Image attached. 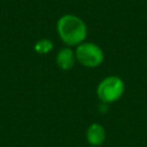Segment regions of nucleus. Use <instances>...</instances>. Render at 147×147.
Returning a JSON list of instances; mask_svg holds the SVG:
<instances>
[{
	"instance_id": "f257e3e1",
	"label": "nucleus",
	"mask_w": 147,
	"mask_h": 147,
	"mask_svg": "<svg viewBox=\"0 0 147 147\" xmlns=\"http://www.w3.org/2000/svg\"><path fill=\"white\" fill-rule=\"evenodd\" d=\"M56 32L60 40L68 47H77L87 38L85 21L75 14H63L56 22Z\"/></svg>"
},
{
	"instance_id": "f03ea898",
	"label": "nucleus",
	"mask_w": 147,
	"mask_h": 147,
	"mask_svg": "<svg viewBox=\"0 0 147 147\" xmlns=\"http://www.w3.org/2000/svg\"><path fill=\"white\" fill-rule=\"evenodd\" d=\"M95 92L101 103L111 105L123 96L125 92V83L119 76L109 75L99 82Z\"/></svg>"
},
{
	"instance_id": "7ed1b4c3",
	"label": "nucleus",
	"mask_w": 147,
	"mask_h": 147,
	"mask_svg": "<svg viewBox=\"0 0 147 147\" xmlns=\"http://www.w3.org/2000/svg\"><path fill=\"white\" fill-rule=\"evenodd\" d=\"M76 61L87 69H95L105 61L103 49L93 41H84L75 47Z\"/></svg>"
},
{
	"instance_id": "20e7f679",
	"label": "nucleus",
	"mask_w": 147,
	"mask_h": 147,
	"mask_svg": "<svg viewBox=\"0 0 147 147\" xmlns=\"http://www.w3.org/2000/svg\"><path fill=\"white\" fill-rule=\"evenodd\" d=\"M106 138H107L106 129L102 124H100L98 122L91 123L85 131V139H86L88 146L100 147L105 144Z\"/></svg>"
},
{
	"instance_id": "39448f33",
	"label": "nucleus",
	"mask_w": 147,
	"mask_h": 147,
	"mask_svg": "<svg viewBox=\"0 0 147 147\" xmlns=\"http://www.w3.org/2000/svg\"><path fill=\"white\" fill-rule=\"evenodd\" d=\"M76 62L77 61H76L75 49H72V47L64 46L57 51L56 56H55V63L61 70L63 71L71 70L75 67Z\"/></svg>"
},
{
	"instance_id": "423d86ee",
	"label": "nucleus",
	"mask_w": 147,
	"mask_h": 147,
	"mask_svg": "<svg viewBox=\"0 0 147 147\" xmlns=\"http://www.w3.org/2000/svg\"><path fill=\"white\" fill-rule=\"evenodd\" d=\"M53 48H54V42L48 38L39 39L38 41H36V44L33 46L34 52L38 53V54H41V55L51 53L53 51Z\"/></svg>"
},
{
	"instance_id": "0eeeda50",
	"label": "nucleus",
	"mask_w": 147,
	"mask_h": 147,
	"mask_svg": "<svg viewBox=\"0 0 147 147\" xmlns=\"http://www.w3.org/2000/svg\"><path fill=\"white\" fill-rule=\"evenodd\" d=\"M87 147H92V146H87Z\"/></svg>"
}]
</instances>
